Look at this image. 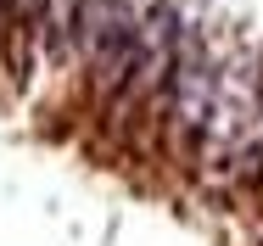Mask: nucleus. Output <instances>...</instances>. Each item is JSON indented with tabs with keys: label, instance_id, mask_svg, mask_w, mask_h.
<instances>
[{
	"label": "nucleus",
	"instance_id": "3",
	"mask_svg": "<svg viewBox=\"0 0 263 246\" xmlns=\"http://www.w3.org/2000/svg\"><path fill=\"white\" fill-rule=\"evenodd\" d=\"M123 28H135V17H129V6L123 0H79V23H73V50L84 56V62H96Z\"/></svg>",
	"mask_w": 263,
	"mask_h": 246
},
{
	"label": "nucleus",
	"instance_id": "7",
	"mask_svg": "<svg viewBox=\"0 0 263 246\" xmlns=\"http://www.w3.org/2000/svg\"><path fill=\"white\" fill-rule=\"evenodd\" d=\"M258 185H263V179H258Z\"/></svg>",
	"mask_w": 263,
	"mask_h": 246
},
{
	"label": "nucleus",
	"instance_id": "6",
	"mask_svg": "<svg viewBox=\"0 0 263 246\" xmlns=\"http://www.w3.org/2000/svg\"><path fill=\"white\" fill-rule=\"evenodd\" d=\"M6 28H11V11H6V6H0V34H6Z\"/></svg>",
	"mask_w": 263,
	"mask_h": 246
},
{
	"label": "nucleus",
	"instance_id": "1",
	"mask_svg": "<svg viewBox=\"0 0 263 246\" xmlns=\"http://www.w3.org/2000/svg\"><path fill=\"white\" fill-rule=\"evenodd\" d=\"M179 40H185L179 17H174L168 6H157V11L140 23V62H135L129 84L106 101V118H123V112H135V106H146V101L168 96V79H174V62H179Z\"/></svg>",
	"mask_w": 263,
	"mask_h": 246
},
{
	"label": "nucleus",
	"instance_id": "2",
	"mask_svg": "<svg viewBox=\"0 0 263 246\" xmlns=\"http://www.w3.org/2000/svg\"><path fill=\"white\" fill-rule=\"evenodd\" d=\"M168 101H174L168 135H179V146H196L202 129L213 123V106H218V73L208 67V50H202L196 34L179 40V62H174V79H168Z\"/></svg>",
	"mask_w": 263,
	"mask_h": 246
},
{
	"label": "nucleus",
	"instance_id": "4",
	"mask_svg": "<svg viewBox=\"0 0 263 246\" xmlns=\"http://www.w3.org/2000/svg\"><path fill=\"white\" fill-rule=\"evenodd\" d=\"M135 62H140V23H135V28H123V34H118V40L90 62V90H96L101 101H112L123 84H129Z\"/></svg>",
	"mask_w": 263,
	"mask_h": 246
},
{
	"label": "nucleus",
	"instance_id": "5",
	"mask_svg": "<svg viewBox=\"0 0 263 246\" xmlns=\"http://www.w3.org/2000/svg\"><path fill=\"white\" fill-rule=\"evenodd\" d=\"M0 6H6L17 23H40V17H45V0H0Z\"/></svg>",
	"mask_w": 263,
	"mask_h": 246
}]
</instances>
